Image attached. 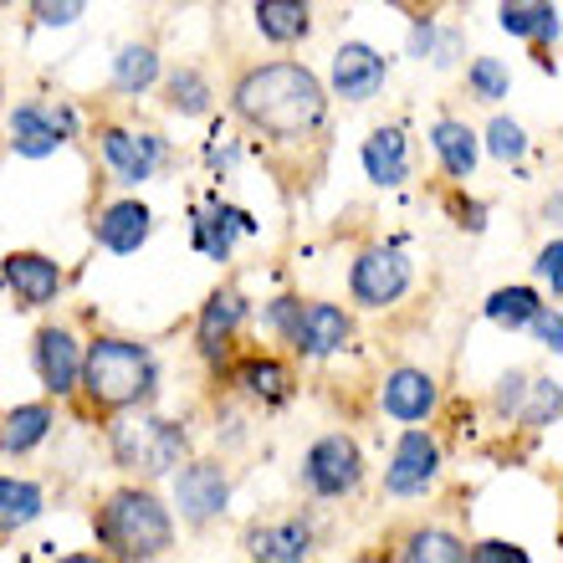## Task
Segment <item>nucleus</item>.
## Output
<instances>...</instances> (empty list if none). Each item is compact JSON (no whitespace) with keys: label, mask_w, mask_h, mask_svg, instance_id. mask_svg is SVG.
Returning <instances> with one entry per match:
<instances>
[{"label":"nucleus","mask_w":563,"mask_h":563,"mask_svg":"<svg viewBox=\"0 0 563 563\" xmlns=\"http://www.w3.org/2000/svg\"><path fill=\"white\" fill-rule=\"evenodd\" d=\"M252 231H256V221L236 206H210L206 216H195V246H200L210 262H225V256H231V241L252 236Z\"/></svg>","instance_id":"2eb2a0df"},{"label":"nucleus","mask_w":563,"mask_h":563,"mask_svg":"<svg viewBox=\"0 0 563 563\" xmlns=\"http://www.w3.org/2000/svg\"><path fill=\"white\" fill-rule=\"evenodd\" d=\"M487 148L497 154V159H522V148H528V139H522V129L512 119H497L487 129Z\"/></svg>","instance_id":"2f4dec72"},{"label":"nucleus","mask_w":563,"mask_h":563,"mask_svg":"<svg viewBox=\"0 0 563 563\" xmlns=\"http://www.w3.org/2000/svg\"><path fill=\"white\" fill-rule=\"evenodd\" d=\"M538 272H543V277H549V287L559 292V287H563V241H549V246H543V256H538Z\"/></svg>","instance_id":"c9c22d12"},{"label":"nucleus","mask_w":563,"mask_h":563,"mask_svg":"<svg viewBox=\"0 0 563 563\" xmlns=\"http://www.w3.org/2000/svg\"><path fill=\"white\" fill-rule=\"evenodd\" d=\"M103 154H108V164H113V175H119L123 185H144V179H154V169H159L164 144L154 134L108 129V134H103Z\"/></svg>","instance_id":"f8f14e48"},{"label":"nucleus","mask_w":563,"mask_h":563,"mask_svg":"<svg viewBox=\"0 0 563 563\" xmlns=\"http://www.w3.org/2000/svg\"><path fill=\"white\" fill-rule=\"evenodd\" d=\"M349 333H354V323H349L333 302H312V308L297 312V323H292V333H287V343H292L297 354L323 358V354H333V349H343V343H349Z\"/></svg>","instance_id":"9b49d317"},{"label":"nucleus","mask_w":563,"mask_h":563,"mask_svg":"<svg viewBox=\"0 0 563 563\" xmlns=\"http://www.w3.org/2000/svg\"><path fill=\"white\" fill-rule=\"evenodd\" d=\"M528 323H533V328H538V339H543V343L553 349V354H559V349H563V323H559V312H543V308H538L533 318H528Z\"/></svg>","instance_id":"e433bc0d"},{"label":"nucleus","mask_w":563,"mask_h":563,"mask_svg":"<svg viewBox=\"0 0 563 563\" xmlns=\"http://www.w3.org/2000/svg\"><path fill=\"white\" fill-rule=\"evenodd\" d=\"M430 144H435V154H441V164H445V175L451 179H466L476 169V134L466 129V123L441 119L435 123V134H430Z\"/></svg>","instance_id":"5701e85b"},{"label":"nucleus","mask_w":563,"mask_h":563,"mask_svg":"<svg viewBox=\"0 0 563 563\" xmlns=\"http://www.w3.org/2000/svg\"><path fill=\"white\" fill-rule=\"evenodd\" d=\"M5 282H11V292L21 308H46V302L62 292V267L36 252H15L11 262H5Z\"/></svg>","instance_id":"4468645a"},{"label":"nucleus","mask_w":563,"mask_h":563,"mask_svg":"<svg viewBox=\"0 0 563 563\" xmlns=\"http://www.w3.org/2000/svg\"><path fill=\"white\" fill-rule=\"evenodd\" d=\"M36 512H42V492L31 487V482L0 476V528H5V533H15V528H26Z\"/></svg>","instance_id":"a878e982"},{"label":"nucleus","mask_w":563,"mask_h":563,"mask_svg":"<svg viewBox=\"0 0 563 563\" xmlns=\"http://www.w3.org/2000/svg\"><path fill=\"white\" fill-rule=\"evenodd\" d=\"M466 559H476V563H503V559H512V563H528V553L522 549H512V543H482V549H472Z\"/></svg>","instance_id":"4c0bfd02"},{"label":"nucleus","mask_w":563,"mask_h":563,"mask_svg":"<svg viewBox=\"0 0 563 563\" xmlns=\"http://www.w3.org/2000/svg\"><path fill=\"white\" fill-rule=\"evenodd\" d=\"M553 416H559V379H538L533 405L522 410V426H549Z\"/></svg>","instance_id":"473e14b6"},{"label":"nucleus","mask_w":563,"mask_h":563,"mask_svg":"<svg viewBox=\"0 0 563 563\" xmlns=\"http://www.w3.org/2000/svg\"><path fill=\"white\" fill-rule=\"evenodd\" d=\"M169 108H175V113H190V119H195V113H206V108H210V88H206V77L190 73V67L169 77Z\"/></svg>","instance_id":"c756f323"},{"label":"nucleus","mask_w":563,"mask_h":563,"mask_svg":"<svg viewBox=\"0 0 563 563\" xmlns=\"http://www.w3.org/2000/svg\"><path fill=\"white\" fill-rule=\"evenodd\" d=\"M538 308H543V302H538L533 287H503V292H492L487 318L492 323H503V328H522Z\"/></svg>","instance_id":"cd10ccee"},{"label":"nucleus","mask_w":563,"mask_h":563,"mask_svg":"<svg viewBox=\"0 0 563 563\" xmlns=\"http://www.w3.org/2000/svg\"><path fill=\"white\" fill-rule=\"evenodd\" d=\"M241 389L262 405H282L292 395V374L272 364V358H252V364H241Z\"/></svg>","instance_id":"393cba45"},{"label":"nucleus","mask_w":563,"mask_h":563,"mask_svg":"<svg viewBox=\"0 0 563 563\" xmlns=\"http://www.w3.org/2000/svg\"><path fill=\"white\" fill-rule=\"evenodd\" d=\"M358 476H364V456H358V445L349 441V435H323V441L308 451V461H302V482H308V492H318V497L354 492Z\"/></svg>","instance_id":"39448f33"},{"label":"nucleus","mask_w":563,"mask_h":563,"mask_svg":"<svg viewBox=\"0 0 563 563\" xmlns=\"http://www.w3.org/2000/svg\"><path fill=\"white\" fill-rule=\"evenodd\" d=\"M503 31L512 36H528V42H553L559 36V11L553 0H503Z\"/></svg>","instance_id":"412c9836"},{"label":"nucleus","mask_w":563,"mask_h":563,"mask_svg":"<svg viewBox=\"0 0 563 563\" xmlns=\"http://www.w3.org/2000/svg\"><path fill=\"white\" fill-rule=\"evenodd\" d=\"M77 385L88 389V400L103 405V410H129V405L154 395V358H148V349H139L129 339H98L82 354Z\"/></svg>","instance_id":"f03ea898"},{"label":"nucleus","mask_w":563,"mask_h":563,"mask_svg":"<svg viewBox=\"0 0 563 563\" xmlns=\"http://www.w3.org/2000/svg\"><path fill=\"white\" fill-rule=\"evenodd\" d=\"M256 31L287 46L308 36V0H256Z\"/></svg>","instance_id":"4be33fe9"},{"label":"nucleus","mask_w":563,"mask_h":563,"mask_svg":"<svg viewBox=\"0 0 563 563\" xmlns=\"http://www.w3.org/2000/svg\"><path fill=\"white\" fill-rule=\"evenodd\" d=\"M148 216L139 200H119V206H108L103 210V221H98V241H103L108 252H119V256H129V252H139L148 241Z\"/></svg>","instance_id":"f3484780"},{"label":"nucleus","mask_w":563,"mask_h":563,"mask_svg":"<svg viewBox=\"0 0 563 563\" xmlns=\"http://www.w3.org/2000/svg\"><path fill=\"white\" fill-rule=\"evenodd\" d=\"M185 430L169 426V420H123L119 430H113V456H119L123 472H139V476H164L175 472L179 456H185Z\"/></svg>","instance_id":"20e7f679"},{"label":"nucleus","mask_w":563,"mask_h":563,"mask_svg":"<svg viewBox=\"0 0 563 563\" xmlns=\"http://www.w3.org/2000/svg\"><path fill=\"white\" fill-rule=\"evenodd\" d=\"M36 374H42V385L52 395H73L77 374H82V349H77L73 333H62V328L36 333Z\"/></svg>","instance_id":"ddd939ff"},{"label":"nucleus","mask_w":563,"mask_h":563,"mask_svg":"<svg viewBox=\"0 0 563 563\" xmlns=\"http://www.w3.org/2000/svg\"><path fill=\"white\" fill-rule=\"evenodd\" d=\"M400 559H410V563H420V559H430V563H461V559H466V549H461L451 533H416L400 549Z\"/></svg>","instance_id":"c85d7f7f"},{"label":"nucleus","mask_w":563,"mask_h":563,"mask_svg":"<svg viewBox=\"0 0 563 563\" xmlns=\"http://www.w3.org/2000/svg\"><path fill=\"white\" fill-rule=\"evenodd\" d=\"M385 73H389L385 57L364 42L339 46V57H333V88H339V98H349V103H369L374 92L385 88Z\"/></svg>","instance_id":"9d476101"},{"label":"nucleus","mask_w":563,"mask_h":563,"mask_svg":"<svg viewBox=\"0 0 563 563\" xmlns=\"http://www.w3.org/2000/svg\"><path fill=\"white\" fill-rule=\"evenodd\" d=\"M297 312H302V302H297V297H277V302H272V312H267V323L277 328L282 339H287V333H292V323H297Z\"/></svg>","instance_id":"f704fd0d"},{"label":"nucleus","mask_w":563,"mask_h":563,"mask_svg":"<svg viewBox=\"0 0 563 563\" xmlns=\"http://www.w3.org/2000/svg\"><path fill=\"white\" fill-rule=\"evenodd\" d=\"M435 405V379L426 369H395L385 385V410L395 420H426Z\"/></svg>","instance_id":"6ab92c4d"},{"label":"nucleus","mask_w":563,"mask_h":563,"mask_svg":"<svg viewBox=\"0 0 563 563\" xmlns=\"http://www.w3.org/2000/svg\"><path fill=\"white\" fill-rule=\"evenodd\" d=\"M410 287V262L400 246H374L354 262V297L364 308H389Z\"/></svg>","instance_id":"423d86ee"},{"label":"nucleus","mask_w":563,"mask_h":563,"mask_svg":"<svg viewBox=\"0 0 563 563\" xmlns=\"http://www.w3.org/2000/svg\"><path fill=\"white\" fill-rule=\"evenodd\" d=\"M0 5H5V0H0Z\"/></svg>","instance_id":"ea45409f"},{"label":"nucleus","mask_w":563,"mask_h":563,"mask_svg":"<svg viewBox=\"0 0 563 563\" xmlns=\"http://www.w3.org/2000/svg\"><path fill=\"white\" fill-rule=\"evenodd\" d=\"M46 430H52V410H46V405H21V410L5 416L0 445H5L11 456H21V451H31V445L46 441Z\"/></svg>","instance_id":"b1692460"},{"label":"nucleus","mask_w":563,"mask_h":563,"mask_svg":"<svg viewBox=\"0 0 563 563\" xmlns=\"http://www.w3.org/2000/svg\"><path fill=\"white\" fill-rule=\"evenodd\" d=\"M77 129L73 108H15L11 119V148L15 154H26V159H46V154H57L67 144V134Z\"/></svg>","instance_id":"0eeeda50"},{"label":"nucleus","mask_w":563,"mask_h":563,"mask_svg":"<svg viewBox=\"0 0 563 563\" xmlns=\"http://www.w3.org/2000/svg\"><path fill=\"white\" fill-rule=\"evenodd\" d=\"M154 77H159L154 46H123L119 62H113V82H119V92H144V88H154Z\"/></svg>","instance_id":"bb28decb"},{"label":"nucleus","mask_w":563,"mask_h":563,"mask_svg":"<svg viewBox=\"0 0 563 563\" xmlns=\"http://www.w3.org/2000/svg\"><path fill=\"white\" fill-rule=\"evenodd\" d=\"M82 11H88V0H31V15L42 26H73Z\"/></svg>","instance_id":"72a5a7b5"},{"label":"nucleus","mask_w":563,"mask_h":563,"mask_svg":"<svg viewBox=\"0 0 563 563\" xmlns=\"http://www.w3.org/2000/svg\"><path fill=\"white\" fill-rule=\"evenodd\" d=\"M241 318H246V297L241 292H216L206 302V312H200V354H206L210 364H221L225 339L241 328Z\"/></svg>","instance_id":"dca6fc26"},{"label":"nucleus","mask_w":563,"mask_h":563,"mask_svg":"<svg viewBox=\"0 0 563 563\" xmlns=\"http://www.w3.org/2000/svg\"><path fill=\"white\" fill-rule=\"evenodd\" d=\"M466 82H472V92L482 98V103H497V98H507V67L497 57H476L472 73H466Z\"/></svg>","instance_id":"7c9ffc66"},{"label":"nucleus","mask_w":563,"mask_h":563,"mask_svg":"<svg viewBox=\"0 0 563 563\" xmlns=\"http://www.w3.org/2000/svg\"><path fill=\"white\" fill-rule=\"evenodd\" d=\"M98 538L119 559H159L175 543V522L159 507V497L129 487V492H113L108 507L98 512Z\"/></svg>","instance_id":"7ed1b4c3"},{"label":"nucleus","mask_w":563,"mask_h":563,"mask_svg":"<svg viewBox=\"0 0 563 563\" xmlns=\"http://www.w3.org/2000/svg\"><path fill=\"white\" fill-rule=\"evenodd\" d=\"M435 472H441V445L430 441L426 430H405L400 445H395V461L385 472V487L395 497H420L435 482Z\"/></svg>","instance_id":"6e6552de"},{"label":"nucleus","mask_w":563,"mask_h":563,"mask_svg":"<svg viewBox=\"0 0 563 563\" xmlns=\"http://www.w3.org/2000/svg\"><path fill=\"white\" fill-rule=\"evenodd\" d=\"M364 169H369L374 185H400L410 175V144H405L400 129H379L364 144Z\"/></svg>","instance_id":"aec40b11"},{"label":"nucleus","mask_w":563,"mask_h":563,"mask_svg":"<svg viewBox=\"0 0 563 563\" xmlns=\"http://www.w3.org/2000/svg\"><path fill=\"white\" fill-rule=\"evenodd\" d=\"M225 497H231V487H225V472L216 461H190L175 476V503L185 512V522H195V528L210 522L216 512H225Z\"/></svg>","instance_id":"1a4fd4ad"},{"label":"nucleus","mask_w":563,"mask_h":563,"mask_svg":"<svg viewBox=\"0 0 563 563\" xmlns=\"http://www.w3.org/2000/svg\"><path fill=\"white\" fill-rule=\"evenodd\" d=\"M522 389H528V379H522V374H507L503 389H497V410H518Z\"/></svg>","instance_id":"58836bf2"},{"label":"nucleus","mask_w":563,"mask_h":563,"mask_svg":"<svg viewBox=\"0 0 563 563\" xmlns=\"http://www.w3.org/2000/svg\"><path fill=\"white\" fill-rule=\"evenodd\" d=\"M236 113L272 139H308L328 119V92L308 67L272 62V67H256V73L241 77Z\"/></svg>","instance_id":"f257e3e1"},{"label":"nucleus","mask_w":563,"mask_h":563,"mask_svg":"<svg viewBox=\"0 0 563 563\" xmlns=\"http://www.w3.org/2000/svg\"><path fill=\"white\" fill-rule=\"evenodd\" d=\"M246 549L252 559H267V563H297L312 553V528L308 522H277V528H252L246 533Z\"/></svg>","instance_id":"a211bd4d"}]
</instances>
